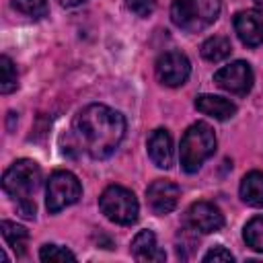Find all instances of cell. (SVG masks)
<instances>
[{"instance_id":"obj_1","label":"cell","mask_w":263,"mask_h":263,"mask_svg":"<svg viewBox=\"0 0 263 263\" xmlns=\"http://www.w3.org/2000/svg\"><path fill=\"white\" fill-rule=\"evenodd\" d=\"M72 136L80 150L101 160L111 156L121 144L125 136V119L119 111L92 103L74 117Z\"/></svg>"},{"instance_id":"obj_2","label":"cell","mask_w":263,"mask_h":263,"mask_svg":"<svg viewBox=\"0 0 263 263\" xmlns=\"http://www.w3.org/2000/svg\"><path fill=\"white\" fill-rule=\"evenodd\" d=\"M41 185V168L31 158H21L12 162L2 177V189L16 201V210L23 218L33 220L35 218V201L33 193Z\"/></svg>"},{"instance_id":"obj_3","label":"cell","mask_w":263,"mask_h":263,"mask_svg":"<svg viewBox=\"0 0 263 263\" xmlns=\"http://www.w3.org/2000/svg\"><path fill=\"white\" fill-rule=\"evenodd\" d=\"M216 152V136L214 129L208 123H193L183 140H181V150H179V158H181V166L185 173H195L199 171V166L203 164V160H208L212 154Z\"/></svg>"},{"instance_id":"obj_4","label":"cell","mask_w":263,"mask_h":263,"mask_svg":"<svg viewBox=\"0 0 263 263\" xmlns=\"http://www.w3.org/2000/svg\"><path fill=\"white\" fill-rule=\"evenodd\" d=\"M220 14V0H173L171 21L187 31L197 33L212 25Z\"/></svg>"},{"instance_id":"obj_5","label":"cell","mask_w":263,"mask_h":263,"mask_svg":"<svg viewBox=\"0 0 263 263\" xmlns=\"http://www.w3.org/2000/svg\"><path fill=\"white\" fill-rule=\"evenodd\" d=\"M99 205H101V212L105 214V218L115 224L129 226L138 220V212H140L138 199L129 189H125L121 185H109L101 193Z\"/></svg>"},{"instance_id":"obj_6","label":"cell","mask_w":263,"mask_h":263,"mask_svg":"<svg viewBox=\"0 0 263 263\" xmlns=\"http://www.w3.org/2000/svg\"><path fill=\"white\" fill-rule=\"evenodd\" d=\"M82 195V185L76 175L70 171H55L51 173L47 187H45V205L51 214L62 212L64 208L76 203Z\"/></svg>"},{"instance_id":"obj_7","label":"cell","mask_w":263,"mask_h":263,"mask_svg":"<svg viewBox=\"0 0 263 263\" xmlns=\"http://www.w3.org/2000/svg\"><path fill=\"white\" fill-rule=\"evenodd\" d=\"M253 80H255V76H253L251 66L247 62H240V60L220 68L214 74V82L220 88H224L232 95H238V97L247 95L253 88Z\"/></svg>"},{"instance_id":"obj_8","label":"cell","mask_w":263,"mask_h":263,"mask_svg":"<svg viewBox=\"0 0 263 263\" xmlns=\"http://www.w3.org/2000/svg\"><path fill=\"white\" fill-rule=\"evenodd\" d=\"M191 74V64L181 51H166L156 60V76L166 86H181Z\"/></svg>"},{"instance_id":"obj_9","label":"cell","mask_w":263,"mask_h":263,"mask_svg":"<svg viewBox=\"0 0 263 263\" xmlns=\"http://www.w3.org/2000/svg\"><path fill=\"white\" fill-rule=\"evenodd\" d=\"M179 195H181V189L166 181V179H156L148 185L146 189V199H148V205L154 214L158 216H164V214H171L175 208H177V201H179Z\"/></svg>"},{"instance_id":"obj_10","label":"cell","mask_w":263,"mask_h":263,"mask_svg":"<svg viewBox=\"0 0 263 263\" xmlns=\"http://www.w3.org/2000/svg\"><path fill=\"white\" fill-rule=\"evenodd\" d=\"M187 222L193 230H199L203 234L218 232L224 226V216L222 212L210 203V201H195L187 210Z\"/></svg>"},{"instance_id":"obj_11","label":"cell","mask_w":263,"mask_h":263,"mask_svg":"<svg viewBox=\"0 0 263 263\" xmlns=\"http://www.w3.org/2000/svg\"><path fill=\"white\" fill-rule=\"evenodd\" d=\"M234 31L247 47H257L263 43V10L249 8L234 16Z\"/></svg>"},{"instance_id":"obj_12","label":"cell","mask_w":263,"mask_h":263,"mask_svg":"<svg viewBox=\"0 0 263 263\" xmlns=\"http://www.w3.org/2000/svg\"><path fill=\"white\" fill-rule=\"evenodd\" d=\"M148 156L158 168L173 166V140L166 129L158 127L148 136Z\"/></svg>"},{"instance_id":"obj_13","label":"cell","mask_w":263,"mask_h":263,"mask_svg":"<svg viewBox=\"0 0 263 263\" xmlns=\"http://www.w3.org/2000/svg\"><path fill=\"white\" fill-rule=\"evenodd\" d=\"M132 255L136 261H152L160 263L166 259V253L158 247L156 234L152 230H140L132 240Z\"/></svg>"},{"instance_id":"obj_14","label":"cell","mask_w":263,"mask_h":263,"mask_svg":"<svg viewBox=\"0 0 263 263\" xmlns=\"http://www.w3.org/2000/svg\"><path fill=\"white\" fill-rule=\"evenodd\" d=\"M195 109L203 115H210L218 121L230 119L236 113V105L224 97H216V95H199L195 99Z\"/></svg>"},{"instance_id":"obj_15","label":"cell","mask_w":263,"mask_h":263,"mask_svg":"<svg viewBox=\"0 0 263 263\" xmlns=\"http://www.w3.org/2000/svg\"><path fill=\"white\" fill-rule=\"evenodd\" d=\"M240 197L253 208H263V173L251 171L240 181Z\"/></svg>"},{"instance_id":"obj_16","label":"cell","mask_w":263,"mask_h":263,"mask_svg":"<svg viewBox=\"0 0 263 263\" xmlns=\"http://www.w3.org/2000/svg\"><path fill=\"white\" fill-rule=\"evenodd\" d=\"M0 228H2V236L8 242V247L16 253V257H23L27 253V245H29V230L14 222H8V220H4L0 224Z\"/></svg>"},{"instance_id":"obj_17","label":"cell","mask_w":263,"mask_h":263,"mask_svg":"<svg viewBox=\"0 0 263 263\" xmlns=\"http://www.w3.org/2000/svg\"><path fill=\"white\" fill-rule=\"evenodd\" d=\"M201 55L208 60V62H222L230 55L232 51V45H230V39L224 37V35H214V37H208L201 47H199Z\"/></svg>"},{"instance_id":"obj_18","label":"cell","mask_w":263,"mask_h":263,"mask_svg":"<svg viewBox=\"0 0 263 263\" xmlns=\"http://www.w3.org/2000/svg\"><path fill=\"white\" fill-rule=\"evenodd\" d=\"M242 238H245L247 247L263 253V216H257L247 222V226L242 230Z\"/></svg>"},{"instance_id":"obj_19","label":"cell","mask_w":263,"mask_h":263,"mask_svg":"<svg viewBox=\"0 0 263 263\" xmlns=\"http://www.w3.org/2000/svg\"><path fill=\"white\" fill-rule=\"evenodd\" d=\"M18 86V76H16V68L12 66L8 55L0 58V92L8 95Z\"/></svg>"},{"instance_id":"obj_20","label":"cell","mask_w":263,"mask_h":263,"mask_svg":"<svg viewBox=\"0 0 263 263\" xmlns=\"http://www.w3.org/2000/svg\"><path fill=\"white\" fill-rule=\"evenodd\" d=\"M12 8L27 16L41 18L47 14V0H12Z\"/></svg>"},{"instance_id":"obj_21","label":"cell","mask_w":263,"mask_h":263,"mask_svg":"<svg viewBox=\"0 0 263 263\" xmlns=\"http://www.w3.org/2000/svg\"><path fill=\"white\" fill-rule=\"evenodd\" d=\"M39 259L45 263L47 261H76V255L60 245H43L39 251Z\"/></svg>"},{"instance_id":"obj_22","label":"cell","mask_w":263,"mask_h":263,"mask_svg":"<svg viewBox=\"0 0 263 263\" xmlns=\"http://www.w3.org/2000/svg\"><path fill=\"white\" fill-rule=\"evenodd\" d=\"M127 10H132L136 16H150L156 8V0H123Z\"/></svg>"},{"instance_id":"obj_23","label":"cell","mask_w":263,"mask_h":263,"mask_svg":"<svg viewBox=\"0 0 263 263\" xmlns=\"http://www.w3.org/2000/svg\"><path fill=\"white\" fill-rule=\"evenodd\" d=\"M203 261L205 263H210V261H234V255L228 251V249H224V247H214V249H210L205 255H203Z\"/></svg>"},{"instance_id":"obj_24","label":"cell","mask_w":263,"mask_h":263,"mask_svg":"<svg viewBox=\"0 0 263 263\" xmlns=\"http://www.w3.org/2000/svg\"><path fill=\"white\" fill-rule=\"evenodd\" d=\"M62 6H76V4H80V2H84V0H58Z\"/></svg>"},{"instance_id":"obj_25","label":"cell","mask_w":263,"mask_h":263,"mask_svg":"<svg viewBox=\"0 0 263 263\" xmlns=\"http://www.w3.org/2000/svg\"><path fill=\"white\" fill-rule=\"evenodd\" d=\"M255 2H257V4H261V6H263V0H255Z\"/></svg>"}]
</instances>
